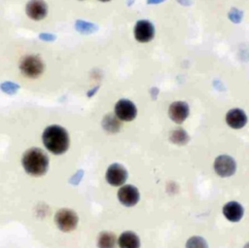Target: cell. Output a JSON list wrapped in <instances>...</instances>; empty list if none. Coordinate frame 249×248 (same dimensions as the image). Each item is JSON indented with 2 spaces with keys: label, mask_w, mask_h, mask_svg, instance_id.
Returning <instances> with one entry per match:
<instances>
[{
  "label": "cell",
  "mask_w": 249,
  "mask_h": 248,
  "mask_svg": "<svg viewBox=\"0 0 249 248\" xmlns=\"http://www.w3.org/2000/svg\"><path fill=\"white\" fill-rule=\"evenodd\" d=\"M20 70L21 72L29 77V78H36L43 72L44 65L41 59L35 55H28L23 58L20 62Z\"/></svg>",
  "instance_id": "cell-4"
},
{
  "label": "cell",
  "mask_w": 249,
  "mask_h": 248,
  "mask_svg": "<svg viewBox=\"0 0 249 248\" xmlns=\"http://www.w3.org/2000/svg\"><path fill=\"white\" fill-rule=\"evenodd\" d=\"M139 197V192L133 185L122 186L118 192V198L120 202L125 206L135 205L138 202Z\"/></svg>",
  "instance_id": "cell-8"
},
{
  "label": "cell",
  "mask_w": 249,
  "mask_h": 248,
  "mask_svg": "<svg viewBox=\"0 0 249 248\" xmlns=\"http://www.w3.org/2000/svg\"><path fill=\"white\" fill-rule=\"evenodd\" d=\"M104 127L109 130V131H117L120 128V123L118 122V120L115 117H107L105 119V123H104Z\"/></svg>",
  "instance_id": "cell-18"
},
{
  "label": "cell",
  "mask_w": 249,
  "mask_h": 248,
  "mask_svg": "<svg viewBox=\"0 0 249 248\" xmlns=\"http://www.w3.org/2000/svg\"><path fill=\"white\" fill-rule=\"evenodd\" d=\"M243 248H249V242L247 244H245V246Z\"/></svg>",
  "instance_id": "cell-19"
},
{
  "label": "cell",
  "mask_w": 249,
  "mask_h": 248,
  "mask_svg": "<svg viewBox=\"0 0 249 248\" xmlns=\"http://www.w3.org/2000/svg\"><path fill=\"white\" fill-rule=\"evenodd\" d=\"M116 243L117 239L113 232L103 231L98 235L97 245L99 248H115Z\"/></svg>",
  "instance_id": "cell-15"
},
{
  "label": "cell",
  "mask_w": 249,
  "mask_h": 248,
  "mask_svg": "<svg viewBox=\"0 0 249 248\" xmlns=\"http://www.w3.org/2000/svg\"><path fill=\"white\" fill-rule=\"evenodd\" d=\"M155 29L153 24L148 20H139L134 26V37L138 42L145 43L153 39Z\"/></svg>",
  "instance_id": "cell-9"
},
{
  "label": "cell",
  "mask_w": 249,
  "mask_h": 248,
  "mask_svg": "<svg viewBox=\"0 0 249 248\" xmlns=\"http://www.w3.org/2000/svg\"><path fill=\"white\" fill-rule=\"evenodd\" d=\"M48 7L43 0H30L26 5L27 16L34 19L40 20L47 16Z\"/></svg>",
  "instance_id": "cell-10"
},
{
  "label": "cell",
  "mask_w": 249,
  "mask_h": 248,
  "mask_svg": "<svg viewBox=\"0 0 249 248\" xmlns=\"http://www.w3.org/2000/svg\"><path fill=\"white\" fill-rule=\"evenodd\" d=\"M54 222L56 226L63 231L73 230L78 224V216L71 209H60L54 216Z\"/></svg>",
  "instance_id": "cell-3"
},
{
  "label": "cell",
  "mask_w": 249,
  "mask_h": 248,
  "mask_svg": "<svg viewBox=\"0 0 249 248\" xmlns=\"http://www.w3.org/2000/svg\"><path fill=\"white\" fill-rule=\"evenodd\" d=\"M45 147L54 155H60L69 147V136L67 131L56 124L48 126L42 135Z\"/></svg>",
  "instance_id": "cell-1"
},
{
  "label": "cell",
  "mask_w": 249,
  "mask_h": 248,
  "mask_svg": "<svg viewBox=\"0 0 249 248\" xmlns=\"http://www.w3.org/2000/svg\"><path fill=\"white\" fill-rule=\"evenodd\" d=\"M186 248H208L207 242L200 236H192L186 243Z\"/></svg>",
  "instance_id": "cell-17"
},
{
  "label": "cell",
  "mask_w": 249,
  "mask_h": 248,
  "mask_svg": "<svg viewBox=\"0 0 249 248\" xmlns=\"http://www.w3.org/2000/svg\"><path fill=\"white\" fill-rule=\"evenodd\" d=\"M100 1H103V2H106V1H109V0H100Z\"/></svg>",
  "instance_id": "cell-20"
},
{
  "label": "cell",
  "mask_w": 249,
  "mask_h": 248,
  "mask_svg": "<svg viewBox=\"0 0 249 248\" xmlns=\"http://www.w3.org/2000/svg\"><path fill=\"white\" fill-rule=\"evenodd\" d=\"M120 248H139L140 240L138 235L130 230L124 231L121 233L117 240Z\"/></svg>",
  "instance_id": "cell-14"
},
{
  "label": "cell",
  "mask_w": 249,
  "mask_h": 248,
  "mask_svg": "<svg viewBox=\"0 0 249 248\" xmlns=\"http://www.w3.org/2000/svg\"><path fill=\"white\" fill-rule=\"evenodd\" d=\"M106 181L115 187L122 186L127 179L126 169L120 163L111 164L106 171Z\"/></svg>",
  "instance_id": "cell-6"
},
{
  "label": "cell",
  "mask_w": 249,
  "mask_h": 248,
  "mask_svg": "<svg viewBox=\"0 0 249 248\" xmlns=\"http://www.w3.org/2000/svg\"><path fill=\"white\" fill-rule=\"evenodd\" d=\"M213 167L219 176L229 177L235 172L236 163L231 157L228 155H221L214 160Z\"/></svg>",
  "instance_id": "cell-5"
},
{
  "label": "cell",
  "mask_w": 249,
  "mask_h": 248,
  "mask_svg": "<svg viewBox=\"0 0 249 248\" xmlns=\"http://www.w3.org/2000/svg\"><path fill=\"white\" fill-rule=\"evenodd\" d=\"M115 114L119 120L129 122L136 117L137 110L130 100L121 99L115 105Z\"/></svg>",
  "instance_id": "cell-7"
},
{
  "label": "cell",
  "mask_w": 249,
  "mask_h": 248,
  "mask_svg": "<svg viewBox=\"0 0 249 248\" xmlns=\"http://www.w3.org/2000/svg\"><path fill=\"white\" fill-rule=\"evenodd\" d=\"M168 115L173 122L177 124H181L187 119L189 115V106L184 101L173 102L169 106Z\"/></svg>",
  "instance_id": "cell-11"
},
{
  "label": "cell",
  "mask_w": 249,
  "mask_h": 248,
  "mask_svg": "<svg viewBox=\"0 0 249 248\" xmlns=\"http://www.w3.org/2000/svg\"><path fill=\"white\" fill-rule=\"evenodd\" d=\"M188 139H189L188 134L186 133L185 130H183L181 128L173 130L170 134V140L173 143H176V144H179V145L185 144L186 142H188Z\"/></svg>",
  "instance_id": "cell-16"
},
{
  "label": "cell",
  "mask_w": 249,
  "mask_h": 248,
  "mask_svg": "<svg viewBox=\"0 0 249 248\" xmlns=\"http://www.w3.org/2000/svg\"><path fill=\"white\" fill-rule=\"evenodd\" d=\"M21 163L28 174L41 176L48 170L49 159L41 149L30 148L23 154Z\"/></svg>",
  "instance_id": "cell-2"
},
{
  "label": "cell",
  "mask_w": 249,
  "mask_h": 248,
  "mask_svg": "<svg viewBox=\"0 0 249 248\" xmlns=\"http://www.w3.org/2000/svg\"><path fill=\"white\" fill-rule=\"evenodd\" d=\"M226 122L229 126L238 129L243 127L247 123L246 114L239 108H233L227 113Z\"/></svg>",
  "instance_id": "cell-12"
},
{
  "label": "cell",
  "mask_w": 249,
  "mask_h": 248,
  "mask_svg": "<svg viewBox=\"0 0 249 248\" xmlns=\"http://www.w3.org/2000/svg\"><path fill=\"white\" fill-rule=\"evenodd\" d=\"M244 210L240 203L237 201H230L223 207L224 216L231 222H237L243 216Z\"/></svg>",
  "instance_id": "cell-13"
}]
</instances>
